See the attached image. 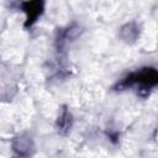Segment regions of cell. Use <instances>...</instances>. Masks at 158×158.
Returning a JSON list of instances; mask_svg holds the SVG:
<instances>
[{
	"label": "cell",
	"instance_id": "cell-1",
	"mask_svg": "<svg viewBox=\"0 0 158 158\" xmlns=\"http://www.w3.org/2000/svg\"><path fill=\"white\" fill-rule=\"evenodd\" d=\"M156 86H158V69L151 67L141 68L128 74L118 84V88H137L139 91H148Z\"/></svg>",
	"mask_w": 158,
	"mask_h": 158
},
{
	"label": "cell",
	"instance_id": "cell-2",
	"mask_svg": "<svg viewBox=\"0 0 158 158\" xmlns=\"http://www.w3.org/2000/svg\"><path fill=\"white\" fill-rule=\"evenodd\" d=\"M21 9L26 14V25L31 26L43 11V0H23Z\"/></svg>",
	"mask_w": 158,
	"mask_h": 158
},
{
	"label": "cell",
	"instance_id": "cell-3",
	"mask_svg": "<svg viewBox=\"0 0 158 158\" xmlns=\"http://www.w3.org/2000/svg\"><path fill=\"white\" fill-rule=\"evenodd\" d=\"M14 151L20 156H27L32 151V142L28 137H17L14 142Z\"/></svg>",
	"mask_w": 158,
	"mask_h": 158
},
{
	"label": "cell",
	"instance_id": "cell-4",
	"mask_svg": "<svg viewBox=\"0 0 158 158\" xmlns=\"http://www.w3.org/2000/svg\"><path fill=\"white\" fill-rule=\"evenodd\" d=\"M70 126H72L70 114L67 112V111H64V112L60 115L59 120H58V127H59V130L62 131V130H68V128H70Z\"/></svg>",
	"mask_w": 158,
	"mask_h": 158
}]
</instances>
